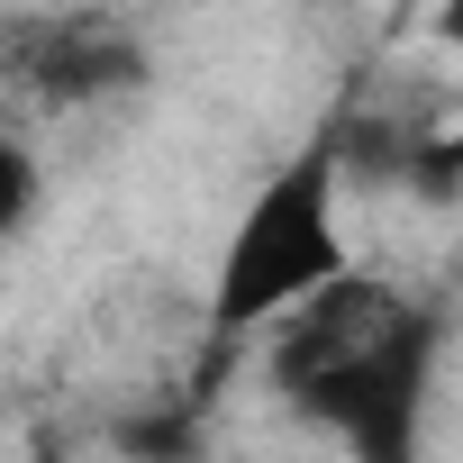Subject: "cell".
Returning <instances> with one entry per match:
<instances>
[{
    "mask_svg": "<svg viewBox=\"0 0 463 463\" xmlns=\"http://www.w3.org/2000/svg\"><path fill=\"white\" fill-rule=\"evenodd\" d=\"M436 364L445 318L382 273H345L264 336L273 400H291V418H309L345 463H427Z\"/></svg>",
    "mask_w": 463,
    "mask_h": 463,
    "instance_id": "obj_1",
    "label": "cell"
},
{
    "mask_svg": "<svg viewBox=\"0 0 463 463\" xmlns=\"http://www.w3.org/2000/svg\"><path fill=\"white\" fill-rule=\"evenodd\" d=\"M336 200H345V164H336V137L318 128L282 173H264V191L237 209V227L218 246V282H209V336L218 345L273 336L291 309H309L318 291H336L354 273Z\"/></svg>",
    "mask_w": 463,
    "mask_h": 463,
    "instance_id": "obj_2",
    "label": "cell"
},
{
    "mask_svg": "<svg viewBox=\"0 0 463 463\" xmlns=\"http://www.w3.org/2000/svg\"><path fill=\"white\" fill-rule=\"evenodd\" d=\"M10 73L19 91H37L46 109H109L128 91H146V37L109 10H55V19H19L10 28Z\"/></svg>",
    "mask_w": 463,
    "mask_h": 463,
    "instance_id": "obj_3",
    "label": "cell"
},
{
    "mask_svg": "<svg viewBox=\"0 0 463 463\" xmlns=\"http://www.w3.org/2000/svg\"><path fill=\"white\" fill-rule=\"evenodd\" d=\"M37 200H46L37 155H28V137H10V146H0V237H10V246L37 227Z\"/></svg>",
    "mask_w": 463,
    "mask_h": 463,
    "instance_id": "obj_4",
    "label": "cell"
},
{
    "mask_svg": "<svg viewBox=\"0 0 463 463\" xmlns=\"http://www.w3.org/2000/svg\"><path fill=\"white\" fill-rule=\"evenodd\" d=\"M118 445H128L137 463H191V454H200V409H173V418H128V427H118Z\"/></svg>",
    "mask_w": 463,
    "mask_h": 463,
    "instance_id": "obj_5",
    "label": "cell"
},
{
    "mask_svg": "<svg viewBox=\"0 0 463 463\" xmlns=\"http://www.w3.org/2000/svg\"><path fill=\"white\" fill-rule=\"evenodd\" d=\"M427 37H436V46H454V55H463V0H436V19H427Z\"/></svg>",
    "mask_w": 463,
    "mask_h": 463,
    "instance_id": "obj_6",
    "label": "cell"
},
{
    "mask_svg": "<svg viewBox=\"0 0 463 463\" xmlns=\"http://www.w3.org/2000/svg\"><path fill=\"white\" fill-rule=\"evenodd\" d=\"M28 463H64V445H37V454H28Z\"/></svg>",
    "mask_w": 463,
    "mask_h": 463,
    "instance_id": "obj_7",
    "label": "cell"
}]
</instances>
